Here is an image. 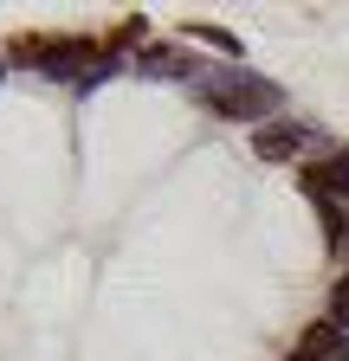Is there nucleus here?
I'll return each mask as SVG.
<instances>
[{
	"label": "nucleus",
	"mask_w": 349,
	"mask_h": 361,
	"mask_svg": "<svg viewBox=\"0 0 349 361\" xmlns=\"http://www.w3.org/2000/svg\"><path fill=\"white\" fill-rule=\"evenodd\" d=\"M343 239H349V226H343Z\"/></svg>",
	"instance_id": "4"
},
{
	"label": "nucleus",
	"mask_w": 349,
	"mask_h": 361,
	"mask_svg": "<svg viewBox=\"0 0 349 361\" xmlns=\"http://www.w3.org/2000/svg\"><path fill=\"white\" fill-rule=\"evenodd\" d=\"M207 104H220L227 116H259V110H278V90L246 71H227L220 84H207Z\"/></svg>",
	"instance_id": "1"
},
{
	"label": "nucleus",
	"mask_w": 349,
	"mask_h": 361,
	"mask_svg": "<svg viewBox=\"0 0 349 361\" xmlns=\"http://www.w3.org/2000/svg\"><path fill=\"white\" fill-rule=\"evenodd\" d=\"M336 323H343V329H349V278H343V284H336Z\"/></svg>",
	"instance_id": "3"
},
{
	"label": "nucleus",
	"mask_w": 349,
	"mask_h": 361,
	"mask_svg": "<svg viewBox=\"0 0 349 361\" xmlns=\"http://www.w3.org/2000/svg\"><path fill=\"white\" fill-rule=\"evenodd\" d=\"M252 149L266 155V161H285V155H297V149H304V129L272 123V129H259V135H252Z\"/></svg>",
	"instance_id": "2"
}]
</instances>
